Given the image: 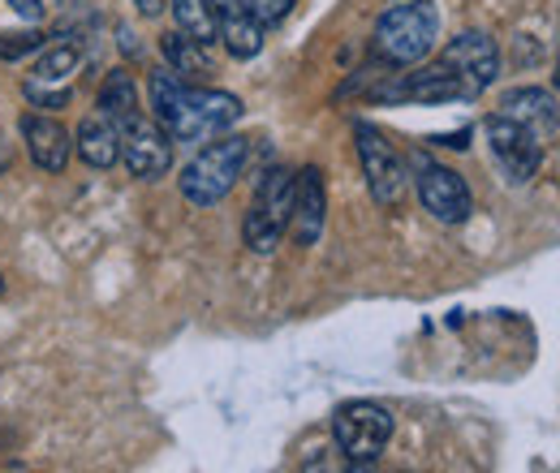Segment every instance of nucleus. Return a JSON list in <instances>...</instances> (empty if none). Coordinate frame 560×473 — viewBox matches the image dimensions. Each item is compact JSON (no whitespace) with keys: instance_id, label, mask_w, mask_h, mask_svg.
<instances>
[{"instance_id":"1","label":"nucleus","mask_w":560,"mask_h":473,"mask_svg":"<svg viewBox=\"0 0 560 473\" xmlns=\"http://www.w3.org/2000/svg\"><path fill=\"white\" fill-rule=\"evenodd\" d=\"M151 108L160 130L173 142H211L242 117V99L229 91L195 86L173 69L151 73Z\"/></svg>"},{"instance_id":"2","label":"nucleus","mask_w":560,"mask_h":473,"mask_svg":"<svg viewBox=\"0 0 560 473\" xmlns=\"http://www.w3.org/2000/svg\"><path fill=\"white\" fill-rule=\"evenodd\" d=\"M435 39H440V9H435V0H401V4H393L375 22L371 52H375L380 66L406 69L419 66L422 57L435 48Z\"/></svg>"},{"instance_id":"3","label":"nucleus","mask_w":560,"mask_h":473,"mask_svg":"<svg viewBox=\"0 0 560 473\" xmlns=\"http://www.w3.org/2000/svg\"><path fill=\"white\" fill-rule=\"evenodd\" d=\"M246 155H250V142L237 134H220L211 138L208 146L186 164L182 173V199L190 206H215L242 177L246 168Z\"/></svg>"},{"instance_id":"4","label":"nucleus","mask_w":560,"mask_h":473,"mask_svg":"<svg viewBox=\"0 0 560 473\" xmlns=\"http://www.w3.org/2000/svg\"><path fill=\"white\" fill-rule=\"evenodd\" d=\"M289 211H293V173L289 168H268L255 186V199L246 206L242 237L255 255H272L280 237L289 233Z\"/></svg>"},{"instance_id":"5","label":"nucleus","mask_w":560,"mask_h":473,"mask_svg":"<svg viewBox=\"0 0 560 473\" xmlns=\"http://www.w3.org/2000/svg\"><path fill=\"white\" fill-rule=\"evenodd\" d=\"M332 439L346 461L371 465L393 439V413L375 401H350L332 413Z\"/></svg>"},{"instance_id":"6","label":"nucleus","mask_w":560,"mask_h":473,"mask_svg":"<svg viewBox=\"0 0 560 473\" xmlns=\"http://www.w3.org/2000/svg\"><path fill=\"white\" fill-rule=\"evenodd\" d=\"M353 142H358V159H362V177H366L371 199L380 206H397L406 199V186H410V173H406V159L397 155V146L366 121L353 126Z\"/></svg>"},{"instance_id":"7","label":"nucleus","mask_w":560,"mask_h":473,"mask_svg":"<svg viewBox=\"0 0 560 473\" xmlns=\"http://www.w3.org/2000/svg\"><path fill=\"white\" fill-rule=\"evenodd\" d=\"M483 134H488L491 159H495V168L504 173V181H509V186H530V181L539 177L544 142L530 134L526 126H517V121H509V117L491 113L488 121H483Z\"/></svg>"},{"instance_id":"8","label":"nucleus","mask_w":560,"mask_h":473,"mask_svg":"<svg viewBox=\"0 0 560 473\" xmlns=\"http://www.w3.org/2000/svg\"><path fill=\"white\" fill-rule=\"evenodd\" d=\"M117 146H121L126 168L139 181H160L173 168V138L160 130V121H151L142 113L117 126Z\"/></svg>"},{"instance_id":"9","label":"nucleus","mask_w":560,"mask_h":473,"mask_svg":"<svg viewBox=\"0 0 560 473\" xmlns=\"http://www.w3.org/2000/svg\"><path fill=\"white\" fill-rule=\"evenodd\" d=\"M440 61L462 78L466 99H479L491 82L500 78V48H495V39H491L488 31H462L457 39H448Z\"/></svg>"},{"instance_id":"10","label":"nucleus","mask_w":560,"mask_h":473,"mask_svg":"<svg viewBox=\"0 0 560 473\" xmlns=\"http://www.w3.org/2000/svg\"><path fill=\"white\" fill-rule=\"evenodd\" d=\"M375 99L380 104H453V99H466V86L444 61H435L375 86Z\"/></svg>"},{"instance_id":"11","label":"nucleus","mask_w":560,"mask_h":473,"mask_svg":"<svg viewBox=\"0 0 560 473\" xmlns=\"http://www.w3.org/2000/svg\"><path fill=\"white\" fill-rule=\"evenodd\" d=\"M415 186H419V203L431 211V220H440V224H466L470 220L475 199H470V186L462 181V173L419 159Z\"/></svg>"},{"instance_id":"12","label":"nucleus","mask_w":560,"mask_h":473,"mask_svg":"<svg viewBox=\"0 0 560 473\" xmlns=\"http://www.w3.org/2000/svg\"><path fill=\"white\" fill-rule=\"evenodd\" d=\"M328 224V190H324V173L311 164L302 173H293V211H289V228L298 246H315L324 237Z\"/></svg>"},{"instance_id":"13","label":"nucleus","mask_w":560,"mask_h":473,"mask_svg":"<svg viewBox=\"0 0 560 473\" xmlns=\"http://www.w3.org/2000/svg\"><path fill=\"white\" fill-rule=\"evenodd\" d=\"M208 4H211L215 39L224 44V52L237 57V61L259 57V48H264V22L242 0H208Z\"/></svg>"},{"instance_id":"14","label":"nucleus","mask_w":560,"mask_h":473,"mask_svg":"<svg viewBox=\"0 0 560 473\" xmlns=\"http://www.w3.org/2000/svg\"><path fill=\"white\" fill-rule=\"evenodd\" d=\"M500 117L526 126L539 142H544V138H557V130H560V108L544 86H517V91H509V95L500 99Z\"/></svg>"},{"instance_id":"15","label":"nucleus","mask_w":560,"mask_h":473,"mask_svg":"<svg viewBox=\"0 0 560 473\" xmlns=\"http://www.w3.org/2000/svg\"><path fill=\"white\" fill-rule=\"evenodd\" d=\"M22 134H26V151H31L35 168H44V173H61V168L70 164L73 142L61 121H52V117H35V113H31V117H22Z\"/></svg>"},{"instance_id":"16","label":"nucleus","mask_w":560,"mask_h":473,"mask_svg":"<svg viewBox=\"0 0 560 473\" xmlns=\"http://www.w3.org/2000/svg\"><path fill=\"white\" fill-rule=\"evenodd\" d=\"M78 155H82V164H91V168H113L117 159H121V146H117V126L113 121H104V117H86L82 126H78Z\"/></svg>"},{"instance_id":"17","label":"nucleus","mask_w":560,"mask_h":473,"mask_svg":"<svg viewBox=\"0 0 560 473\" xmlns=\"http://www.w3.org/2000/svg\"><path fill=\"white\" fill-rule=\"evenodd\" d=\"M100 117L104 121H113V126H121V121H130L135 113H139V86H135V78L126 73V69H113L104 82H100Z\"/></svg>"},{"instance_id":"18","label":"nucleus","mask_w":560,"mask_h":473,"mask_svg":"<svg viewBox=\"0 0 560 473\" xmlns=\"http://www.w3.org/2000/svg\"><path fill=\"white\" fill-rule=\"evenodd\" d=\"M160 48H164V61L173 73H182V78H211V57H208V44H199V39H190V35H182V31H168L164 39H160Z\"/></svg>"},{"instance_id":"19","label":"nucleus","mask_w":560,"mask_h":473,"mask_svg":"<svg viewBox=\"0 0 560 473\" xmlns=\"http://www.w3.org/2000/svg\"><path fill=\"white\" fill-rule=\"evenodd\" d=\"M82 61V48L73 44V39H52V48L39 57V66H35V86H52V82H66L73 69Z\"/></svg>"},{"instance_id":"20","label":"nucleus","mask_w":560,"mask_h":473,"mask_svg":"<svg viewBox=\"0 0 560 473\" xmlns=\"http://www.w3.org/2000/svg\"><path fill=\"white\" fill-rule=\"evenodd\" d=\"M173 4V17H177V31L199 39V44H211L215 39V26H211V4L208 0H168Z\"/></svg>"},{"instance_id":"21","label":"nucleus","mask_w":560,"mask_h":473,"mask_svg":"<svg viewBox=\"0 0 560 473\" xmlns=\"http://www.w3.org/2000/svg\"><path fill=\"white\" fill-rule=\"evenodd\" d=\"M48 48V35L39 31H18V35H0V61H22L31 52Z\"/></svg>"},{"instance_id":"22","label":"nucleus","mask_w":560,"mask_h":473,"mask_svg":"<svg viewBox=\"0 0 560 473\" xmlns=\"http://www.w3.org/2000/svg\"><path fill=\"white\" fill-rule=\"evenodd\" d=\"M264 26H277V22H284L289 17V9H293V0H242Z\"/></svg>"},{"instance_id":"23","label":"nucleus","mask_w":560,"mask_h":473,"mask_svg":"<svg viewBox=\"0 0 560 473\" xmlns=\"http://www.w3.org/2000/svg\"><path fill=\"white\" fill-rule=\"evenodd\" d=\"M26 99L35 104V108H61V104H70V91L61 86V91H44V86H26Z\"/></svg>"},{"instance_id":"24","label":"nucleus","mask_w":560,"mask_h":473,"mask_svg":"<svg viewBox=\"0 0 560 473\" xmlns=\"http://www.w3.org/2000/svg\"><path fill=\"white\" fill-rule=\"evenodd\" d=\"M4 4H9L13 13H22V17H31V22H35L39 13H44V4H39V0H4Z\"/></svg>"},{"instance_id":"25","label":"nucleus","mask_w":560,"mask_h":473,"mask_svg":"<svg viewBox=\"0 0 560 473\" xmlns=\"http://www.w3.org/2000/svg\"><path fill=\"white\" fill-rule=\"evenodd\" d=\"M135 4H139V13H147V17H160L168 0H135Z\"/></svg>"},{"instance_id":"26","label":"nucleus","mask_w":560,"mask_h":473,"mask_svg":"<svg viewBox=\"0 0 560 473\" xmlns=\"http://www.w3.org/2000/svg\"><path fill=\"white\" fill-rule=\"evenodd\" d=\"M4 168H9V142L0 138V177H4Z\"/></svg>"},{"instance_id":"27","label":"nucleus","mask_w":560,"mask_h":473,"mask_svg":"<svg viewBox=\"0 0 560 473\" xmlns=\"http://www.w3.org/2000/svg\"><path fill=\"white\" fill-rule=\"evenodd\" d=\"M0 293H4V275H0Z\"/></svg>"}]
</instances>
